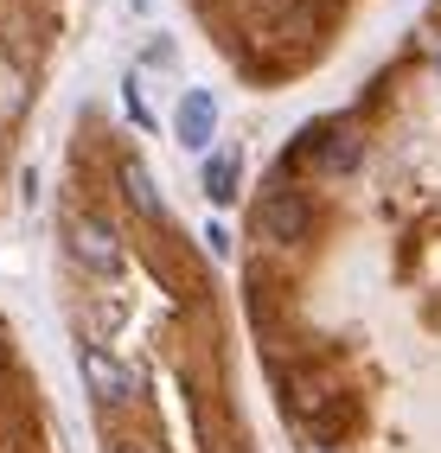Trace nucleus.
<instances>
[{
    "label": "nucleus",
    "mask_w": 441,
    "mask_h": 453,
    "mask_svg": "<svg viewBox=\"0 0 441 453\" xmlns=\"http://www.w3.org/2000/svg\"><path fill=\"white\" fill-rule=\"evenodd\" d=\"M307 230H313L307 192H294L288 179H275V186L256 198V236H262V243H275V250H294V243H307Z\"/></svg>",
    "instance_id": "nucleus-1"
},
{
    "label": "nucleus",
    "mask_w": 441,
    "mask_h": 453,
    "mask_svg": "<svg viewBox=\"0 0 441 453\" xmlns=\"http://www.w3.org/2000/svg\"><path fill=\"white\" fill-rule=\"evenodd\" d=\"M71 256H77L83 275H115V268H122V236H115L109 218L83 211V218L71 224Z\"/></svg>",
    "instance_id": "nucleus-2"
},
{
    "label": "nucleus",
    "mask_w": 441,
    "mask_h": 453,
    "mask_svg": "<svg viewBox=\"0 0 441 453\" xmlns=\"http://www.w3.org/2000/svg\"><path fill=\"white\" fill-rule=\"evenodd\" d=\"M83 383H90V403L103 415H115V409L135 396V371H122L103 345H83Z\"/></svg>",
    "instance_id": "nucleus-3"
},
{
    "label": "nucleus",
    "mask_w": 441,
    "mask_h": 453,
    "mask_svg": "<svg viewBox=\"0 0 441 453\" xmlns=\"http://www.w3.org/2000/svg\"><path fill=\"white\" fill-rule=\"evenodd\" d=\"M173 134H180L186 154H205V147H212V134H218V96H212V89H186V96H180Z\"/></svg>",
    "instance_id": "nucleus-4"
},
{
    "label": "nucleus",
    "mask_w": 441,
    "mask_h": 453,
    "mask_svg": "<svg viewBox=\"0 0 441 453\" xmlns=\"http://www.w3.org/2000/svg\"><path fill=\"white\" fill-rule=\"evenodd\" d=\"M122 198L141 211L147 224H166V204H160V192H154V173H147L141 160H128V166H122Z\"/></svg>",
    "instance_id": "nucleus-5"
},
{
    "label": "nucleus",
    "mask_w": 441,
    "mask_h": 453,
    "mask_svg": "<svg viewBox=\"0 0 441 453\" xmlns=\"http://www.w3.org/2000/svg\"><path fill=\"white\" fill-rule=\"evenodd\" d=\"M237 173H244V154H237V147L212 154V160H205V198H212V204H230V198H237Z\"/></svg>",
    "instance_id": "nucleus-6"
},
{
    "label": "nucleus",
    "mask_w": 441,
    "mask_h": 453,
    "mask_svg": "<svg viewBox=\"0 0 441 453\" xmlns=\"http://www.w3.org/2000/svg\"><path fill=\"white\" fill-rule=\"evenodd\" d=\"M352 160H359V141H352V134H339L333 147H320V166H327V173H345Z\"/></svg>",
    "instance_id": "nucleus-7"
},
{
    "label": "nucleus",
    "mask_w": 441,
    "mask_h": 453,
    "mask_svg": "<svg viewBox=\"0 0 441 453\" xmlns=\"http://www.w3.org/2000/svg\"><path fill=\"white\" fill-rule=\"evenodd\" d=\"M115 453H147V447H135V441H115Z\"/></svg>",
    "instance_id": "nucleus-8"
}]
</instances>
